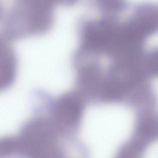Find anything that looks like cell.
I'll return each instance as SVG.
<instances>
[{"mask_svg":"<svg viewBox=\"0 0 158 158\" xmlns=\"http://www.w3.org/2000/svg\"><path fill=\"white\" fill-rule=\"evenodd\" d=\"M60 0H10L1 13V38L10 41L41 35L51 29Z\"/></svg>","mask_w":158,"mask_h":158,"instance_id":"cell-1","label":"cell"},{"mask_svg":"<svg viewBox=\"0 0 158 158\" xmlns=\"http://www.w3.org/2000/svg\"><path fill=\"white\" fill-rule=\"evenodd\" d=\"M140 59L149 71L158 74V47L149 51Z\"/></svg>","mask_w":158,"mask_h":158,"instance_id":"cell-8","label":"cell"},{"mask_svg":"<svg viewBox=\"0 0 158 158\" xmlns=\"http://www.w3.org/2000/svg\"><path fill=\"white\" fill-rule=\"evenodd\" d=\"M10 42L1 38V85L6 87L12 83L15 75L16 60Z\"/></svg>","mask_w":158,"mask_h":158,"instance_id":"cell-6","label":"cell"},{"mask_svg":"<svg viewBox=\"0 0 158 158\" xmlns=\"http://www.w3.org/2000/svg\"><path fill=\"white\" fill-rule=\"evenodd\" d=\"M126 22L147 40L158 33V5L148 2L138 4Z\"/></svg>","mask_w":158,"mask_h":158,"instance_id":"cell-5","label":"cell"},{"mask_svg":"<svg viewBox=\"0 0 158 158\" xmlns=\"http://www.w3.org/2000/svg\"><path fill=\"white\" fill-rule=\"evenodd\" d=\"M77 50L93 56L115 57L123 49L127 37L123 23L117 18L102 17L82 22Z\"/></svg>","mask_w":158,"mask_h":158,"instance_id":"cell-2","label":"cell"},{"mask_svg":"<svg viewBox=\"0 0 158 158\" xmlns=\"http://www.w3.org/2000/svg\"><path fill=\"white\" fill-rule=\"evenodd\" d=\"M57 128L53 121L34 119L23 127L19 137L13 138L14 152L35 157H53L58 154Z\"/></svg>","mask_w":158,"mask_h":158,"instance_id":"cell-3","label":"cell"},{"mask_svg":"<svg viewBox=\"0 0 158 158\" xmlns=\"http://www.w3.org/2000/svg\"><path fill=\"white\" fill-rule=\"evenodd\" d=\"M84 110L80 97L69 93L60 97L53 104V121L60 128L73 129L79 124Z\"/></svg>","mask_w":158,"mask_h":158,"instance_id":"cell-4","label":"cell"},{"mask_svg":"<svg viewBox=\"0 0 158 158\" xmlns=\"http://www.w3.org/2000/svg\"><path fill=\"white\" fill-rule=\"evenodd\" d=\"M102 17L117 18L128 7L126 0H94Z\"/></svg>","mask_w":158,"mask_h":158,"instance_id":"cell-7","label":"cell"}]
</instances>
